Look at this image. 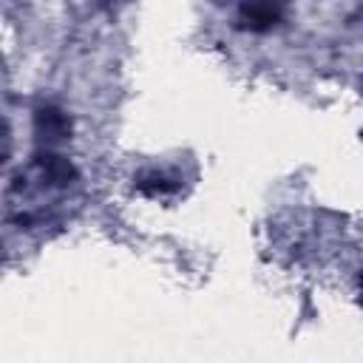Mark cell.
I'll use <instances>...</instances> for the list:
<instances>
[{"label": "cell", "mask_w": 363, "mask_h": 363, "mask_svg": "<svg viewBox=\"0 0 363 363\" xmlns=\"http://www.w3.org/2000/svg\"><path fill=\"white\" fill-rule=\"evenodd\" d=\"M241 23L252 31H261L278 23V11L272 6H241Z\"/></svg>", "instance_id": "1"}, {"label": "cell", "mask_w": 363, "mask_h": 363, "mask_svg": "<svg viewBox=\"0 0 363 363\" xmlns=\"http://www.w3.org/2000/svg\"><path fill=\"white\" fill-rule=\"evenodd\" d=\"M40 125H45L48 128V133H57V136H62L65 130H68V122H65V116L60 113V111H40Z\"/></svg>", "instance_id": "2"}, {"label": "cell", "mask_w": 363, "mask_h": 363, "mask_svg": "<svg viewBox=\"0 0 363 363\" xmlns=\"http://www.w3.org/2000/svg\"><path fill=\"white\" fill-rule=\"evenodd\" d=\"M360 301H363V278H360Z\"/></svg>", "instance_id": "3"}]
</instances>
